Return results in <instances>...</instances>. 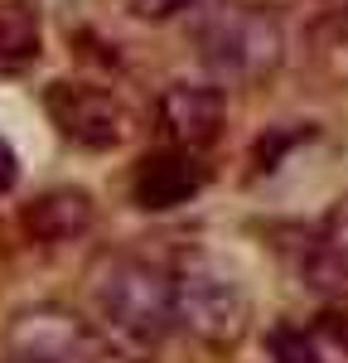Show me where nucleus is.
<instances>
[{
	"mask_svg": "<svg viewBox=\"0 0 348 363\" xmlns=\"http://www.w3.org/2000/svg\"><path fill=\"white\" fill-rule=\"evenodd\" d=\"M5 359L10 363H126L112 344L107 325H92L68 306H34L20 310L5 330Z\"/></svg>",
	"mask_w": 348,
	"mask_h": 363,
	"instance_id": "20e7f679",
	"label": "nucleus"
},
{
	"mask_svg": "<svg viewBox=\"0 0 348 363\" xmlns=\"http://www.w3.org/2000/svg\"><path fill=\"white\" fill-rule=\"evenodd\" d=\"M25 233L34 242H73V238H83L87 228H92V199L83 189H54V194L34 199L25 208Z\"/></svg>",
	"mask_w": 348,
	"mask_h": 363,
	"instance_id": "6e6552de",
	"label": "nucleus"
},
{
	"mask_svg": "<svg viewBox=\"0 0 348 363\" xmlns=\"http://www.w3.org/2000/svg\"><path fill=\"white\" fill-rule=\"evenodd\" d=\"M199 0H126V10L136 15V20H150V25H160V20H174V15H184V10H194Z\"/></svg>",
	"mask_w": 348,
	"mask_h": 363,
	"instance_id": "f8f14e48",
	"label": "nucleus"
},
{
	"mask_svg": "<svg viewBox=\"0 0 348 363\" xmlns=\"http://www.w3.org/2000/svg\"><path fill=\"white\" fill-rule=\"evenodd\" d=\"M223 121H228V102H223V87L208 83H170L160 92V131L170 145L179 150H208L213 140L223 136Z\"/></svg>",
	"mask_w": 348,
	"mask_h": 363,
	"instance_id": "423d86ee",
	"label": "nucleus"
},
{
	"mask_svg": "<svg viewBox=\"0 0 348 363\" xmlns=\"http://www.w3.org/2000/svg\"><path fill=\"white\" fill-rule=\"evenodd\" d=\"M44 112L58 126V136L83 150H116L131 136V112L121 107V97L92 83H49Z\"/></svg>",
	"mask_w": 348,
	"mask_h": 363,
	"instance_id": "39448f33",
	"label": "nucleus"
},
{
	"mask_svg": "<svg viewBox=\"0 0 348 363\" xmlns=\"http://www.w3.org/2000/svg\"><path fill=\"white\" fill-rule=\"evenodd\" d=\"M92 306L102 315V325L116 339L131 344H160L179 330L174 315V267H160L136 252H116L102 257V267L92 272Z\"/></svg>",
	"mask_w": 348,
	"mask_h": 363,
	"instance_id": "f257e3e1",
	"label": "nucleus"
},
{
	"mask_svg": "<svg viewBox=\"0 0 348 363\" xmlns=\"http://www.w3.org/2000/svg\"><path fill=\"white\" fill-rule=\"evenodd\" d=\"M319 242H324V252L348 272V199H339V203L324 213V223H319Z\"/></svg>",
	"mask_w": 348,
	"mask_h": 363,
	"instance_id": "9b49d317",
	"label": "nucleus"
},
{
	"mask_svg": "<svg viewBox=\"0 0 348 363\" xmlns=\"http://www.w3.org/2000/svg\"><path fill=\"white\" fill-rule=\"evenodd\" d=\"M199 58L218 83H261L286 63L281 20L252 0H223L194 20Z\"/></svg>",
	"mask_w": 348,
	"mask_h": 363,
	"instance_id": "f03ea898",
	"label": "nucleus"
},
{
	"mask_svg": "<svg viewBox=\"0 0 348 363\" xmlns=\"http://www.w3.org/2000/svg\"><path fill=\"white\" fill-rule=\"evenodd\" d=\"M44 25L29 0H0V63H29L39 58Z\"/></svg>",
	"mask_w": 348,
	"mask_h": 363,
	"instance_id": "1a4fd4ad",
	"label": "nucleus"
},
{
	"mask_svg": "<svg viewBox=\"0 0 348 363\" xmlns=\"http://www.w3.org/2000/svg\"><path fill=\"white\" fill-rule=\"evenodd\" d=\"M324 335H329V339H339V344L348 349V320L339 325V315H329V320H324Z\"/></svg>",
	"mask_w": 348,
	"mask_h": 363,
	"instance_id": "4468645a",
	"label": "nucleus"
},
{
	"mask_svg": "<svg viewBox=\"0 0 348 363\" xmlns=\"http://www.w3.org/2000/svg\"><path fill=\"white\" fill-rule=\"evenodd\" d=\"M266 349H271V363H329L315 339L305 330H295V325H276L266 335Z\"/></svg>",
	"mask_w": 348,
	"mask_h": 363,
	"instance_id": "9d476101",
	"label": "nucleus"
},
{
	"mask_svg": "<svg viewBox=\"0 0 348 363\" xmlns=\"http://www.w3.org/2000/svg\"><path fill=\"white\" fill-rule=\"evenodd\" d=\"M15 179H20V160H15L10 140H0V199L15 189Z\"/></svg>",
	"mask_w": 348,
	"mask_h": 363,
	"instance_id": "ddd939ff",
	"label": "nucleus"
},
{
	"mask_svg": "<svg viewBox=\"0 0 348 363\" xmlns=\"http://www.w3.org/2000/svg\"><path fill=\"white\" fill-rule=\"evenodd\" d=\"M174 315H179V335H189L203 349L228 354L242 344L252 301L247 286L223 257L213 252H184L174 262Z\"/></svg>",
	"mask_w": 348,
	"mask_h": 363,
	"instance_id": "7ed1b4c3",
	"label": "nucleus"
},
{
	"mask_svg": "<svg viewBox=\"0 0 348 363\" xmlns=\"http://www.w3.org/2000/svg\"><path fill=\"white\" fill-rule=\"evenodd\" d=\"M203 184H208V169L194 160V150H160V155H145L141 165H136V179H131V194L141 208L150 213H165V208H179V203H189V199L199 194Z\"/></svg>",
	"mask_w": 348,
	"mask_h": 363,
	"instance_id": "0eeeda50",
	"label": "nucleus"
},
{
	"mask_svg": "<svg viewBox=\"0 0 348 363\" xmlns=\"http://www.w3.org/2000/svg\"><path fill=\"white\" fill-rule=\"evenodd\" d=\"M329 10H348V0H329Z\"/></svg>",
	"mask_w": 348,
	"mask_h": 363,
	"instance_id": "2eb2a0df",
	"label": "nucleus"
}]
</instances>
